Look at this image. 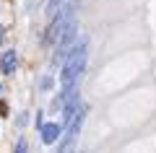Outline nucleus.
Wrapping results in <instances>:
<instances>
[{
	"mask_svg": "<svg viewBox=\"0 0 156 153\" xmlns=\"http://www.w3.org/2000/svg\"><path fill=\"white\" fill-rule=\"evenodd\" d=\"M0 93H3V83H0Z\"/></svg>",
	"mask_w": 156,
	"mask_h": 153,
	"instance_id": "6e6552de",
	"label": "nucleus"
},
{
	"mask_svg": "<svg viewBox=\"0 0 156 153\" xmlns=\"http://www.w3.org/2000/svg\"><path fill=\"white\" fill-rule=\"evenodd\" d=\"M39 135H42V143H44V145H55V143L60 140V135H62V127L57 125V122H47V125L39 127Z\"/></svg>",
	"mask_w": 156,
	"mask_h": 153,
	"instance_id": "f03ea898",
	"label": "nucleus"
},
{
	"mask_svg": "<svg viewBox=\"0 0 156 153\" xmlns=\"http://www.w3.org/2000/svg\"><path fill=\"white\" fill-rule=\"evenodd\" d=\"M52 83H55V78H52V75H44V78H42V83H39V88H42V91H50Z\"/></svg>",
	"mask_w": 156,
	"mask_h": 153,
	"instance_id": "20e7f679",
	"label": "nucleus"
},
{
	"mask_svg": "<svg viewBox=\"0 0 156 153\" xmlns=\"http://www.w3.org/2000/svg\"><path fill=\"white\" fill-rule=\"evenodd\" d=\"M60 3H62V0H50V3H47V16H55V11H57Z\"/></svg>",
	"mask_w": 156,
	"mask_h": 153,
	"instance_id": "39448f33",
	"label": "nucleus"
},
{
	"mask_svg": "<svg viewBox=\"0 0 156 153\" xmlns=\"http://www.w3.org/2000/svg\"><path fill=\"white\" fill-rule=\"evenodd\" d=\"M16 153H29V145H26V140H23V137H18V143H16Z\"/></svg>",
	"mask_w": 156,
	"mask_h": 153,
	"instance_id": "423d86ee",
	"label": "nucleus"
},
{
	"mask_svg": "<svg viewBox=\"0 0 156 153\" xmlns=\"http://www.w3.org/2000/svg\"><path fill=\"white\" fill-rule=\"evenodd\" d=\"M18 68V55H16V49H5L3 55H0V70L5 73V75H13Z\"/></svg>",
	"mask_w": 156,
	"mask_h": 153,
	"instance_id": "7ed1b4c3",
	"label": "nucleus"
},
{
	"mask_svg": "<svg viewBox=\"0 0 156 153\" xmlns=\"http://www.w3.org/2000/svg\"><path fill=\"white\" fill-rule=\"evenodd\" d=\"M3 31H5V29H3V26H0V44H3V37H5V34H3Z\"/></svg>",
	"mask_w": 156,
	"mask_h": 153,
	"instance_id": "0eeeda50",
	"label": "nucleus"
},
{
	"mask_svg": "<svg viewBox=\"0 0 156 153\" xmlns=\"http://www.w3.org/2000/svg\"><path fill=\"white\" fill-rule=\"evenodd\" d=\"M86 60H89V42L81 39L78 44H73L70 52L65 55L62 60V73H60V83H62V91H73L78 88V78L83 75V68H86Z\"/></svg>",
	"mask_w": 156,
	"mask_h": 153,
	"instance_id": "f257e3e1",
	"label": "nucleus"
}]
</instances>
